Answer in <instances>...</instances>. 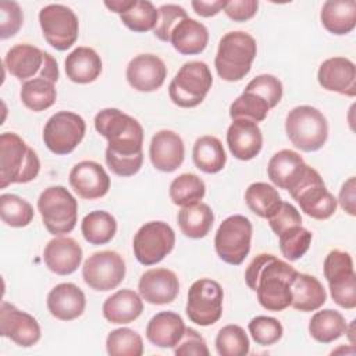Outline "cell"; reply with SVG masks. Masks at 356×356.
Here are the masks:
<instances>
[{
    "instance_id": "cell-3",
    "label": "cell",
    "mask_w": 356,
    "mask_h": 356,
    "mask_svg": "<svg viewBox=\"0 0 356 356\" xmlns=\"http://www.w3.org/2000/svg\"><path fill=\"white\" fill-rule=\"evenodd\" d=\"M40 171L36 152L15 132L0 135V188L33 181Z\"/></svg>"
},
{
    "instance_id": "cell-43",
    "label": "cell",
    "mask_w": 356,
    "mask_h": 356,
    "mask_svg": "<svg viewBox=\"0 0 356 356\" xmlns=\"http://www.w3.org/2000/svg\"><path fill=\"white\" fill-rule=\"evenodd\" d=\"M120 19L134 32H149L156 28L157 10L149 0H135L125 13L120 14Z\"/></svg>"
},
{
    "instance_id": "cell-22",
    "label": "cell",
    "mask_w": 356,
    "mask_h": 356,
    "mask_svg": "<svg viewBox=\"0 0 356 356\" xmlns=\"http://www.w3.org/2000/svg\"><path fill=\"white\" fill-rule=\"evenodd\" d=\"M149 156L156 170L163 172H172L184 163V140L177 132L161 129L156 132L150 140Z\"/></svg>"
},
{
    "instance_id": "cell-19",
    "label": "cell",
    "mask_w": 356,
    "mask_h": 356,
    "mask_svg": "<svg viewBox=\"0 0 356 356\" xmlns=\"http://www.w3.org/2000/svg\"><path fill=\"white\" fill-rule=\"evenodd\" d=\"M125 76L135 90L154 92L163 86L167 78V67L156 54H138L128 63Z\"/></svg>"
},
{
    "instance_id": "cell-4",
    "label": "cell",
    "mask_w": 356,
    "mask_h": 356,
    "mask_svg": "<svg viewBox=\"0 0 356 356\" xmlns=\"http://www.w3.org/2000/svg\"><path fill=\"white\" fill-rule=\"evenodd\" d=\"M257 53V44L252 35L243 31H231L225 33L217 49L214 67L218 76L227 82L243 79Z\"/></svg>"
},
{
    "instance_id": "cell-31",
    "label": "cell",
    "mask_w": 356,
    "mask_h": 356,
    "mask_svg": "<svg viewBox=\"0 0 356 356\" xmlns=\"http://www.w3.org/2000/svg\"><path fill=\"white\" fill-rule=\"evenodd\" d=\"M67 78L75 83H90L102 72V58L92 47L74 49L64 61Z\"/></svg>"
},
{
    "instance_id": "cell-24",
    "label": "cell",
    "mask_w": 356,
    "mask_h": 356,
    "mask_svg": "<svg viewBox=\"0 0 356 356\" xmlns=\"http://www.w3.org/2000/svg\"><path fill=\"white\" fill-rule=\"evenodd\" d=\"M43 260L51 273L70 275L82 261V248L70 236H56L44 246Z\"/></svg>"
},
{
    "instance_id": "cell-15",
    "label": "cell",
    "mask_w": 356,
    "mask_h": 356,
    "mask_svg": "<svg viewBox=\"0 0 356 356\" xmlns=\"http://www.w3.org/2000/svg\"><path fill=\"white\" fill-rule=\"evenodd\" d=\"M39 24L46 42L58 51L70 49L78 39V17L67 6H44L39 11Z\"/></svg>"
},
{
    "instance_id": "cell-6",
    "label": "cell",
    "mask_w": 356,
    "mask_h": 356,
    "mask_svg": "<svg viewBox=\"0 0 356 356\" xmlns=\"http://www.w3.org/2000/svg\"><path fill=\"white\" fill-rule=\"evenodd\" d=\"M43 225L51 235L70 234L78 221V202L61 185L46 188L38 199Z\"/></svg>"
},
{
    "instance_id": "cell-44",
    "label": "cell",
    "mask_w": 356,
    "mask_h": 356,
    "mask_svg": "<svg viewBox=\"0 0 356 356\" xmlns=\"http://www.w3.org/2000/svg\"><path fill=\"white\" fill-rule=\"evenodd\" d=\"M106 350L111 356H140L143 353L142 337L131 328H117L106 338Z\"/></svg>"
},
{
    "instance_id": "cell-7",
    "label": "cell",
    "mask_w": 356,
    "mask_h": 356,
    "mask_svg": "<svg viewBox=\"0 0 356 356\" xmlns=\"http://www.w3.org/2000/svg\"><path fill=\"white\" fill-rule=\"evenodd\" d=\"M213 85L210 68L203 61L185 63L168 86L171 102L182 108H193L199 106Z\"/></svg>"
},
{
    "instance_id": "cell-49",
    "label": "cell",
    "mask_w": 356,
    "mask_h": 356,
    "mask_svg": "<svg viewBox=\"0 0 356 356\" xmlns=\"http://www.w3.org/2000/svg\"><path fill=\"white\" fill-rule=\"evenodd\" d=\"M24 14L18 3L1 0L0 1V38L8 39L14 36L22 26Z\"/></svg>"
},
{
    "instance_id": "cell-13",
    "label": "cell",
    "mask_w": 356,
    "mask_h": 356,
    "mask_svg": "<svg viewBox=\"0 0 356 356\" xmlns=\"http://www.w3.org/2000/svg\"><path fill=\"white\" fill-rule=\"evenodd\" d=\"M86 132L85 120L72 111L54 113L43 128L46 147L58 156L70 154L82 142Z\"/></svg>"
},
{
    "instance_id": "cell-37",
    "label": "cell",
    "mask_w": 356,
    "mask_h": 356,
    "mask_svg": "<svg viewBox=\"0 0 356 356\" xmlns=\"http://www.w3.org/2000/svg\"><path fill=\"white\" fill-rule=\"evenodd\" d=\"M245 202L252 213L268 220L281 206L278 191L266 182H253L245 192Z\"/></svg>"
},
{
    "instance_id": "cell-1",
    "label": "cell",
    "mask_w": 356,
    "mask_h": 356,
    "mask_svg": "<svg viewBox=\"0 0 356 356\" xmlns=\"http://www.w3.org/2000/svg\"><path fill=\"white\" fill-rule=\"evenodd\" d=\"M96 131L107 140L106 164L118 177L135 175L143 163V128L118 108H103L95 115Z\"/></svg>"
},
{
    "instance_id": "cell-40",
    "label": "cell",
    "mask_w": 356,
    "mask_h": 356,
    "mask_svg": "<svg viewBox=\"0 0 356 356\" xmlns=\"http://www.w3.org/2000/svg\"><path fill=\"white\" fill-rule=\"evenodd\" d=\"M270 110L271 107L264 97L253 90L245 89L243 93L231 103L229 117L231 120L246 118L257 124L266 120Z\"/></svg>"
},
{
    "instance_id": "cell-39",
    "label": "cell",
    "mask_w": 356,
    "mask_h": 356,
    "mask_svg": "<svg viewBox=\"0 0 356 356\" xmlns=\"http://www.w3.org/2000/svg\"><path fill=\"white\" fill-rule=\"evenodd\" d=\"M206 193V185L203 179L191 172H185L178 175L170 184V199L174 204L186 207L199 203Z\"/></svg>"
},
{
    "instance_id": "cell-45",
    "label": "cell",
    "mask_w": 356,
    "mask_h": 356,
    "mask_svg": "<svg viewBox=\"0 0 356 356\" xmlns=\"http://www.w3.org/2000/svg\"><path fill=\"white\" fill-rule=\"evenodd\" d=\"M216 349L220 356H245L250 343L245 330L236 324L222 327L216 337Z\"/></svg>"
},
{
    "instance_id": "cell-18",
    "label": "cell",
    "mask_w": 356,
    "mask_h": 356,
    "mask_svg": "<svg viewBox=\"0 0 356 356\" xmlns=\"http://www.w3.org/2000/svg\"><path fill=\"white\" fill-rule=\"evenodd\" d=\"M68 181L75 193L86 200L100 199L110 189V177L96 161L83 160L75 164L68 175Z\"/></svg>"
},
{
    "instance_id": "cell-47",
    "label": "cell",
    "mask_w": 356,
    "mask_h": 356,
    "mask_svg": "<svg viewBox=\"0 0 356 356\" xmlns=\"http://www.w3.org/2000/svg\"><path fill=\"white\" fill-rule=\"evenodd\" d=\"M185 8L178 4H163L157 8V24L153 29L154 36L161 42H170V35L174 26L186 18Z\"/></svg>"
},
{
    "instance_id": "cell-26",
    "label": "cell",
    "mask_w": 356,
    "mask_h": 356,
    "mask_svg": "<svg viewBox=\"0 0 356 356\" xmlns=\"http://www.w3.org/2000/svg\"><path fill=\"white\" fill-rule=\"evenodd\" d=\"M307 167L309 165L299 153L282 149L270 159L267 164V175L280 189L291 191L302 178Z\"/></svg>"
},
{
    "instance_id": "cell-12",
    "label": "cell",
    "mask_w": 356,
    "mask_h": 356,
    "mask_svg": "<svg viewBox=\"0 0 356 356\" xmlns=\"http://www.w3.org/2000/svg\"><path fill=\"white\" fill-rule=\"evenodd\" d=\"M222 300L224 291L221 285L214 280L200 278L189 286L185 307L186 316L200 327L213 325L221 318Z\"/></svg>"
},
{
    "instance_id": "cell-5",
    "label": "cell",
    "mask_w": 356,
    "mask_h": 356,
    "mask_svg": "<svg viewBox=\"0 0 356 356\" xmlns=\"http://www.w3.org/2000/svg\"><path fill=\"white\" fill-rule=\"evenodd\" d=\"M285 132L296 149L307 153L317 152L327 142L328 122L318 108L298 106L286 114Z\"/></svg>"
},
{
    "instance_id": "cell-2",
    "label": "cell",
    "mask_w": 356,
    "mask_h": 356,
    "mask_svg": "<svg viewBox=\"0 0 356 356\" xmlns=\"http://www.w3.org/2000/svg\"><path fill=\"white\" fill-rule=\"evenodd\" d=\"M296 273L277 256L260 253L246 267L245 282L266 310L282 312L291 306V282Z\"/></svg>"
},
{
    "instance_id": "cell-8",
    "label": "cell",
    "mask_w": 356,
    "mask_h": 356,
    "mask_svg": "<svg viewBox=\"0 0 356 356\" xmlns=\"http://www.w3.org/2000/svg\"><path fill=\"white\" fill-rule=\"evenodd\" d=\"M4 65L19 81L42 76L56 83L60 76L56 58L50 53L29 43L13 46L4 57Z\"/></svg>"
},
{
    "instance_id": "cell-16",
    "label": "cell",
    "mask_w": 356,
    "mask_h": 356,
    "mask_svg": "<svg viewBox=\"0 0 356 356\" xmlns=\"http://www.w3.org/2000/svg\"><path fill=\"white\" fill-rule=\"evenodd\" d=\"M125 261L114 250H102L90 254L82 267V278L93 291L115 289L125 277Z\"/></svg>"
},
{
    "instance_id": "cell-14",
    "label": "cell",
    "mask_w": 356,
    "mask_h": 356,
    "mask_svg": "<svg viewBox=\"0 0 356 356\" xmlns=\"http://www.w3.org/2000/svg\"><path fill=\"white\" fill-rule=\"evenodd\" d=\"M175 245L174 229L164 221L145 222L135 234L132 248L136 260L143 266L160 263Z\"/></svg>"
},
{
    "instance_id": "cell-50",
    "label": "cell",
    "mask_w": 356,
    "mask_h": 356,
    "mask_svg": "<svg viewBox=\"0 0 356 356\" xmlns=\"http://www.w3.org/2000/svg\"><path fill=\"white\" fill-rule=\"evenodd\" d=\"M177 356H209L210 350L204 338L193 328H185L181 341L174 346Z\"/></svg>"
},
{
    "instance_id": "cell-25",
    "label": "cell",
    "mask_w": 356,
    "mask_h": 356,
    "mask_svg": "<svg viewBox=\"0 0 356 356\" xmlns=\"http://www.w3.org/2000/svg\"><path fill=\"white\" fill-rule=\"evenodd\" d=\"M46 305L53 317L61 321H71L85 312L86 298L78 285L61 282L49 292Z\"/></svg>"
},
{
    "instance_id": "cell-35",
    "label": "cell",
    "mask_w": 356,
    "mask_h": 356,
    "mask_svg": "<svg viewBox=\"0 0 356 356\" xmlns=\"http://www.w3.org/2000/svg\"><path fill=\"white\" fill-rule=\"evenodd\" d=\"M345 317L332 309L316 312L309 321V334L320 343H331L346 332Z\"/></svg>"
},
{
    "instance_id": "cell-30",
    "label": "cell",
    "mask_w": 356,
    "mask_h": 356,
    "mask_svg": "<svg viewBox=\"0 0 356 356\" xmlns=\"http://www.w3.org/2000/svg\"><path fill=\"white\" fill-rule=\"evenodd\" d=\"M170 43L181 54H199L209 43V31L202 22L186 17L171 31Z\"/></svg>"
},
{
    "instance_id": "cell-38",
    "label": "cell",
    "mask_w": 356,
    "mask_h": 356,
    "mask_svg": "<svg viewBox=\"0 0 356 356\" xmlns=\"http://www.w3.org/2000/svg\"><path fill=\"white\" fill-rule=\"evenodd\" d=\"M81 232L90 245H106L117 232V221L110 213L95 210L82 218Z\"/></svg>"
},
{
    "instance_id": "cell-11",
    "label": "cell",
    "mask_w": 356,
    "mask_h": 356,
    "mask_svg": "<svg viewBox=\"0 0 356 356\" xmlns=\"http://www.w3.org/2000/svg\"><path fill=\"white\" fill-rule=\"evenodd\" d=\"M332 300L348 310L356 307V273L353 260L348 252L331 250L323 266Z\"/></svg>"
},
{
    "instance_id": "cell-41",
    "label": "cell",
    "mask_w": 356,
    "mask_h": 356,
    "mask_svg": "<svg viewBox=\"0 0 356 356\" xmlns=\"http://www.w3.org/2000/svg\"><path fill=\"white\" fill-rule=\"evenodd\" d=\"M35 211L29 202L14 193H3L0 196L1 221L14 228L26 227L33 220Z\"/></svg>"
},
{
    "instance_id": "cell-54",
    "label": "cell",
    "mask_w": 356,
    "mask_h": 356,
    "mask_svg": "<svg viewBox=\"0 0 356 356\" xmlns=\"http://www.w3.org/2000/svg\"><path fill=\"white\" fill-rule=\"evenodd\" d=\"M225 3H227L225 0H213V1L193 0V1H191V6L197 15L207 18V17L217 15L221 10H224Z\"/></svg>"
},
{
    "instance_id": "cell-29",
    "label": "cell",
    "mask_w": 356,
    "mask_h": 356,
    "mask_svg": "<svg viewBox=\"0 0 356 356\" xmlns=\"http://www.w3.org/2000/svg\"><path fill=\"white\" fill-rule=\"evenodd\" d=\"M327 300L323 284L310 274L296 273L291 282V306L300 312L318 310Z\"/></svg>"
},
{
    "instance_id": "cell-52",
    "label": "cell",
    "mask_w": 356,
    "mask_h": 356,
    "mask_svg": "<svg viewBox=\"0 0 356 356\" xmlns=\"http://www.w3.org/2000/svg\"><path fill=\"white\" fill-rule=\"evenodd\" d=\"M257 8V0H229L225 3L224 13L235 22H245L256 15Z\"/></svg>"
},
{
    "instance_id": "cell-42",
    "label": "cell",
    "mask_w": 356,
    "mask_h": 356,
    "mask_svg": "<svg viewBox=\"0 0 356 356\" xmlns=\"http://www.w3.org/2000/svg\"><path fill=\"white\" fill-rule=\"evenodd\" d=\"M312 239L313 234L305 227H302V224L289 227L288 229L278 235L280 250L286 260H299L309 250Z\"/></svg>"
},
{
    "instance_id": "cell-20",
    "label": "cell",
    "mask_w": 356,
    "mask_h": 356,
    "mask_svg": "<svg viewBox=\"0 0 356 356\" xmlns=\"http://www.w3.org/2000/svg\"><path fill=\"white\" fill-rule=\"evenodd\" d=\"M140 298L150 305H167L179 293V281L168 268H150L145 271L138 282Z\"/></svg>"
},
{
    "instance_id": "cell-27",
    "label": "cell",
    "mask_w": 356,
    "mask_h": 356,
    "mask_svg": "<svg viewBox=\"0 0 356 356\" xmlns=\"http://www.w3.org/2000/svg\"><path fill=\"white\" fill-rule=\"evenodd\" d=\"M185 323L178 313L160 312L146 325V338L159 348H174L185 332Z\"/></svg>"
},
{
    "instance_id": "cell-53",
    "label": "cell",
    "mask_w": 356,
    "mask_h": 356,
    "mask_svg": "<svg viewBox=\"0 0 356 356\" xmlns=\"http://www.w3.org/2000/svg\"><path fill=\"white\" fill-rule=\"evenodd\" d=\"M356 179L355 177H350L348 178L342 186H341V191H339V197L337 202H339L341 207L349 214V216H356V206H355V202H356Z\"/></svg>"
},
{
    "instance_id": "cell-9",
    "label": "cell",
    "mask_w": 356,
    "mask_h": 356,
    "mask_svg": "<svg viewBox=\"0 0 356 356\" xmlns=\"http://www.w3.org/2000/svg\"><path fill=\"white\" fill-rule=\"evenodd\" d=\"M293 200L298 202L300 210L314 220L330 218L338 206L334 195L325 188V184L313 167H307L298 184L288 191Z\"/></svg>"
},
{
    "instance_id": "cell-36",
    "label": "cell",
    "mask_w": 356,
    "mask_h": 356,
    "mask_svg": "<svg viewBox=\"0 0 356 356\" xmlns=\"http://www.w3.org/2000/svg\"><path fill=\"white\" fill-rule=\"evenodd\" d=\"M56 83L50 79L38 76L25 81L21 86L19 97L24 106L32 111H43L50 108L57 99Z\"/></svg>"
},
{
    "instance_id": "cell-46",
    "label": "cell",
    "mask_w": 356,
    "mask_h": 356,
    "mask_svg": "<svg viewBox=\"0 0 356 356\" xmlns=\"http://www.w3.org/2000/svg\"><path fill=\"white\" fill-rule=\"evenodd\" d=\"M248 328L253 341L261 346L277 343L284 334L282 324L270 316H256L250 320Z\"/></svg>"
},
{
    "instance_id": "cell-17",
    "label": "cell",
    "mask_w": 356,
    "mask_h": 356,
    "mask_svg": "<svg viewBox=\"0 0 356 356\" xmlns=\"http://www.w3.org/2000/svg\"><path fill=\"white\" fill-rule=\"evenodd\" d=\"M0 334L18 346L29 348L39 342L42 331L33 316L4 300L0 305Z\"/></svg>"
},
{
    "instance_id": "cell-21",
    "label": "cell",
    "mask_w": 356,
    "mask_h": 356,
    "mask_svg": "<svg viewBox=\"0 0 356 356\" xmlns=\"http://www.w3.org/2000/svg\"><path fill=\"white\" fill-rule=\"evenodd\" d=\"M317 81L323 89L353 97L356 95V67L346 57H331L318 67Z\"/></svg>"
},
{
    "instance_id": "cell-23",
    "label": "cell",
    "mask_w": 356,
    "mask_h": 356,
    "mask_svg": "<svg viewBox=\"0 0 356 356\" xmlns=\"http://www.w3.org/2000/svg\"><path fill=\"white\" fill-rule=\"evenodd\" d=\"M227 145L231 154L242 161L254 159L263 146V134L259 125L246 118L232 120L227 131Z\"/></svg>"
},
{
    "instance_id": "cell-10",
    "label": "cell",
    "mask_w": 356,
    "mask_h": 356,
    "mask_svg": "<svg viewBox=\"0 0 356 356\" xmlns=\"http://www.w3.org/2000/svg\"><path fill=\"white\" fill-rule=\"evenodd\" d=\"M252 231V222L248 217L242 214L227 217L214 236L218 257L231 266H239L250 252Z\"/></svg>"
},
{
    "instance_id": "cell-55",
    "label": "cell",
    "mask_w": 356,
    "mask_h": 356,
    "mask_svg": "<svg viewBox=\"0 0 356 356\" xmlns=\"http://www.w3.org/2000/svg\"><path fill=\"white\" fill-rule=\"evenodd\" d=\"M134 1L135 0H111V1L107 0V1H104V6L113 13L122 14L134 4Z\"/></svg>"
},
{
    "instance_id": "cell-28",
    "label": "cell",
    "mask_w": 356,
    "mask_h": 356,
    "mask_svg": "<svg viewBox=\"0 0 356 356\" xmlns=\"http://www.w3.org/2000/svg\"><path fill=\"white\" fill-rule=\"evenodd\" d=\"M102 312L111 324H129L142 314L143 299L132 289H120L104 300Z\"/></svg>"
},
{
    "instance_id": "cell-48",
    "label": "cell",
    "mask_w": 356,
    "mask_h": 356,
    "mask_svg": "<svg viewBox=\"0 0 356 356\" xmlns=\"http://www.w3.org/2000/svg\"><path fill=\"white\" fill-rule=\"evenodd\" d=\"M245 89L253 90L264 97L271 108H274L282 99V83L277 76L270 74H261L254 76Z\"/></svg>"
},
{
    "instance_id": "cell-34",
    "label": "cell",
    "mask_w": 356,
    "mask_h": 356,
    "mask_svg": "<svg viewBox=\"0 0 356 356\" xmlns=\"http://www.w3.org/2000/svg\"><path fill=\"white\" fill-rule=\"evenodd\" d=\"M181 232L192 239L204 238L214 222V213L206 203H196L182 207L177 216Z\"/></svg>"
},
{
    "instance_id": "cell-51",
    "label": "cell",
    "mask_w": 356,
    "mask_h": 356,
    "mask_svg": "<svg viewBox=\"0 0 356 356\" xmlns=\"http://www.w3.org/2000/svg\"><path fill=\"white\" fill-rule=\"evenodd\" d=\"M267 221H268L273 232L278 236L281 232H284L289 227L300 225L302 217L293 204L282 200L280 209Z\"/></svg>"
},
{
    "instance_id": "cell-33",
    "label": "cell",
    "mask_w": 356,
    "mask_h": 356,
    "mask_svg": "<svg viewBox=\"0 0 356 356\" xmlns=\"http://www.w3.org/2000/svg\"><path fill=\"white\" fill-rule=\"evenodd\" d=\"M192 159L196 168L206 174L220 172L227 163V154L221 140L211 135L196 139L192 149Z\"/></svg>"
},
{
    "instance_id": "cell-32",
    "label": "cell",
    "mask_w": 356,
    "mask_h": 356,
    "mask_svg": "<svg viewBox=\"0 0 356 356\" xmlns=\"http://www.w3.org/2000/svg\"><path fill=\"white\" fill-rule=\"evenodd\" d=\"M323 26L334 35H346L356 26L355 0H328L320 11Z\"/></svg>"
}]
</instances>
